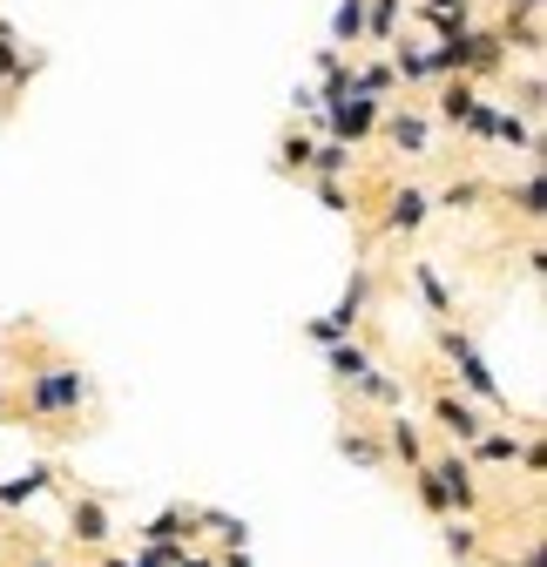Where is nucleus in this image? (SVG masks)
Masks as SVG:
<instances>
[{"instance_id":"1","label":"nucleus","mask_w":547,"mask_h":567,"mask_svg":"<svg viewBox=\"0 0 547 567\" xmlns=\"http://www.w3.org/2000/svg\"><path fill=\"white\" fill-rule=\"evenodd\" d=\"M82 399H89V379H82L75 365H48V372L28 379V412H41V419L82 412Z\"/></svg>"},{"instance_id":"2","label":"nucleus","mask_w":547,"mask_h":567,"mask_svg":"<svg viewBox=\"0 0 547 567\" xmlns=\"http://www.w3.org/2000/svg\"><path fill=\"white\" fill-rule=\"evenodd\" d=\"M440 344H446V359L460 365V379H466L473 392H481V399H494V372H487V359H481V351H473V338H466V331H446Z\"/></svg>"},{"instance_id":"3","label":"nucleus","mask_w":547,"mask_h":567,"mask_svg":"<svg viewBox=\"0 0 547 567\" xmlns=\"http://www.w3.org/2000/svg\"><path fill=\"white\" fill-rule=\"evenodd\" d=\"M433 412H440V425H446V433H453L460 446H473V440H481V433H487V419H481V412H473L466 399H453V392H440V399H433Z\"/></svg>"},{"instance_id":"4","label":"nucleus","mask_w":547,"mask_h":567,"mask_svg":"<svg viewBox=\"0 0 547 567\" xmlns=\"http://www.w3.org/2000/svg\"><path fill=\"white\" fill-rule=\"evenodd\" d=\"M426 473L446 486V507H460V514H466L473 501H481V486H473V466H466V460H440V466H426Z\"/></svg>"},{"instance_id":"5","label":"nucleus","mask_w":547,"mask_h":567,"mask_svg":"<svg viewBox=\"0 0 547 567\" xmlns=\"http://www.w3.org/2000/svg\"><path fill=\"white\" fill-rule=\"evenodd\" d=\"M68 527H75V540H82V547H102V540H109V507H102V501H75Z\"/></svg>"},{"instance_id":"6","label":"nucleus","mask_w":547,"mask_h":567,"mask_svg":"<svg viewBox=\"0 0 547 567\" xmlns=\"http://www.w3.org/2000/svg\"><path fill=\"white\" fill-rule=\"evenodd\" d=\"M48 486H54V473L48 466H28L21 480H0V507H28L34 493H48Z\"/></svg>"},{"instance_id":"7","label":"nucleus","mask_w":547,"mask_h":567,"mask_svg":"<svg viewBox=\"0 0 547 567\" xmlns=\"http://www.w3.org/2000/svg\"><path fill=\"white\" fill-rule=\"evenodd\" d=\"M385 453L405 460V466H420V425H413V419H392V425H385Z\"/></svg>"},{"instance_id":"8","label":"nucleus","mask_w":547,"mask_h":567,"mask_svg":"<svg viewBox=\"0 0 547 567\" xmlns=\"http://www.w3.org/2000/svg\"><path fill=\"white\" fill-rule=\"evenodd\" d=\"M473 453H481V466H514L520 460V440L514 433H481V440H473Z\"/></svg>"},{"instance_id":"9","label":"nucleus","mask_w":547,"mask_h":567,"mask_svg":"<svg viewBox=\"0 0 547 567\" xmlns=\"http://www.w3.org/2000/svg\"><path fill=\"white\" fill-rule=\"evenodd\" d=\"M331 372L345 379V385H365V379H372V359H365L359 344H338V351H331Z\"/></svg>"},{"instance_id":"10","label":"nucleus","mask_w":547,"mask_h":567,"mask_svg":"<svg viewBox=\"0 0 547 567\" xmlns=\"http://www.w3.org/2000/svg\"><path fill=\"white\" fill-rule=\"evenodd\" d=\"M420 224H426V196H420V189L392 196V230H420Z\"/></svg>"},{"instance_id":"11","label":"nucleus","mask_w":547,"mask_h":567,"mask_svg":"<svg viewBox=\"0 0 547 567\" xmlns=\"http://www.w3.org/2000/svg\"><path fill=\"white\" fill-rule=\"evenodd\" d=\"M338 453L359 460V466H385V446H379L372 433H345V440H338Z\"/></svg>"},{"instance_id":"12","label":"nucleus","mask_w":547,"mask_h":567,"mask_svg":"<svg viewBox=\"0 0 547 567\" xmlns=\"http://www.w3.org/2000/svg\"><path fill=\"white\" fill-rule=\"evenodd\" d=\"M385 128H392V142H399V150H413V156L426 150V122H420V115H392Z\"/></svg>"},{"instance_id":"13","label":"nucleus","mask_w":547,"mask_h":567,"mask_svg":"<svg viewBox=\"0 0 547 567\" xmlns=\"http://www.w3.org/2000/svg\"><path fill=\"white\" fill-rule=\"evenodd\" d=\"M331 28H338V41H359V34H365V0H345Z\"/></svg>"},{"instance_id":"14","label":"nucleus","mask_w":547,"mask_h":567,"mask_svg":"<svg viewBox=\"0 0 547 567\" xmlns=\"http://www.w3.org/2000/svg\"><path fill=\"white\" fill-rule=\"evenodd\" d=\"M440 109H446V122H466L473 109H481V95H473V89L460 82V89H446V102H440Z\"/></svg>"},{"instance_id":"15","label":"nucleus","mask_w":547,"mask_h":567,"mask_svg":"<svg viewBox=\"0 0 547 567\" xmlns=\"http://www.w3.org/2000/svg\"><path fill=\"white\" fill-rule=\"evenodd\" d=\"M352 156H345V142H324V150H311V169H324V176H338Z\"/></svg>"},{"instance_id":"16","label":"nucleus","mask_w":547,"mask_h":567,"mask_svg":"<svg viewBox=\"0 0 547 567\" xmlns=\"http://www.w3.org/2000/svg\"><path fill=\"white\" fill-rule=\"evenodd\" d=\"M446 547H453L460 560H473V547H481V534H473L466 520H453V527H446Z\"/></svg>"},{"instance_id":"17","label":"nucleus","mask_w":547,"mask_h":567,"mask_svg":"<svg viewBox=\"0 0 547 567\" xmlns=\"http://www.w3.org/2000/svg\"><path fill=\"white\" fill-rule=\"evenodd\" d=\"M420 501H426V514H446V486H440L426 466H420Z\"/></svg>"},{"instance_id":"18","label":"nucleus","mask_w":547,"mask_h":567,"mask_svg":"<svg viewBox=\"0 0 547 567\" xmlns=\"http://www.w3.org/2000/svg\"><path fill=\"white\" fill-rule=\"evenodd\" d=\"M399 75L405 82H426V54L420 48H399Z\"/></svg>"},{"instance_id":"19","label":"nucleus","mask_w":547,"mask_h":567,"mask_svg":"<svg viewBox=\"0 0 547 567\" xmlns=\"http://www.w3.org/2000/svg\"><path fill=\"white\" fill-rule=\"evenodd\" d=\"M420 291H426V305H433V311H446V291H440V277H433V264H420Z\"/></svg>"},{"instance_id":"20","label":"nucleus","mask_w":547,"mask_h":567,"mask_svg":"<svg viewBox=\"0 0 547 567\" xmlns=\"http://www.w3.org/2000/svg\"><path fill=\"white\" fill-rule=\"evenodd\" d=\"M466 203H481V189H473V183H453V189H446V209H466Z\"/></svg>"},{"instance_id":"21","label":"nucleus","mask_w":547,"mask_h":567,"mask_svg":"<svg viewBox=\"0 0 547 567\" xmlns=\"http://www.w3.org/2000/svg\"><path fill=\"white\" fill-rule=\"evenodd\" d=\"M285 163H291V169H305V163H311V142H305V135H298V142H285Z\"/></svg>"},{"instance_id":"22","label":"nucleus","mask_w":547,"mask_h":567,"mask_svg":"<svg viewBox=\"0 0 547 567\" xmlns=\"http://www.w3.org/2000/svg\"><path fill=\"white\" fill-rule=\"evenodd\" d=\"M392 8H399V0H379V14H372V34H379V41L392 34Z\"/></svg>"},{"instance_id":"23","label":"nucleus","mask_w":547,"mask_h":567,"mask_svg":"<svg viewBox=\"0 0 547 567\" xmlns=\"http://www.w3.org/2000/svg\"><path fill=\"white\" fill-rule=\"evenodd\" d=\"M176 567H217V560H203V554H196V560H189V554H183V560H176Z\"/></svg>"},{"instance_id":"24","label":"nucleus","mask_w":547,"mask_h":567,"mask_svg":"<svg viewBox=\"0 0 547 567\" xmlns=\"http://www.w3.org/2000/svg\"><path fill=\"white\" fill-rule=\"evenodd\" d=\"M102 567H128V560H102Z\"/></svg>"}]
</instances>
